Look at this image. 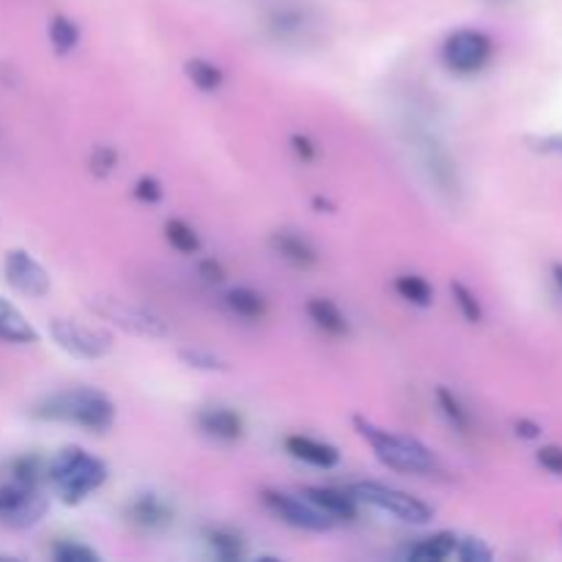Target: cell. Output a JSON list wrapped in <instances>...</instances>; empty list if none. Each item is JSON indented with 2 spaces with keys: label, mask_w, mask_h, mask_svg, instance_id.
Returning <instances> with one entry per match:
<instances>
[{
  "label": "cell",
  "mask_w": 562,
  "mask_h": 562,
  "mask_svg": "<svg viewBox=\"0 0 562 562\" xmlns=\"http://www.w3.org/2000/svg\"><path fill=\"white\" fill-rule=\"evenodd\" d=\"M305 311L307 316H311V322L316 324L322 333L333 335V338H346V335H349V318L344 316V311H340L333 300L313 296V300H307Z\"/></svg>",
  "instance_id": "ac0fdd59"
},
{
  "label": "cell",
  "mask_w": 562,
  "mask_h": 562,
  "mask_svg": "<svg viewBox=\"0 0 562 562\" xmlns=\"http://www.w3.org/2000/svg\"><path fill=\"white\" fill-rule=\"evenodd\" d=\"M206 543L220 560H241L245 558V541H241L239 532L228 530V527H209L206 530Z\"/></svg>",
  "instance_id": "cb8c5ba5"
},
{
  "label": "cell",
  "mask_w": 562,
  "mask_h": 562,
  "mask_svg": "<svg viewBox=\"0 0 562 562\" xmlns=\"http://www.w3.org/2000/svg\"><path fill=\"white\" fill-rule=\"evenodd\" d=\"M49 499L38 492V486L9 481L0 486V525L11 530H27L47 516Z\"/></svg>",
  "instance_id": "ba28073f"
},
{
  "label": "cell",
  "mask_w": 562,
  "mask_h": 562,
  "mask_svg": "<svg viewBox=\"0 0 562 562\" xmlns=\"http://www.w3.org/2000/svg\"><path fill=\"white\" fill-rule=\"evenodd\" d=\"M3 274L5 283L22 296H31V300H42L53 289V278H49L47 269L36 261L27 250L16 247V250L5 252L3 261Z\"/></svg>",
  "instance_id": "30bf717a"
},
{
  "label": "cell",
  "mask_w": 562,
  "mask_h": 562,
  "mask_svg": "<svg viewBox=\"0 0 562 562\" xmlns=\"http://www.w3.org/2000/svg\"><path fill=\"white\" fill-rule=\"evenodd\" d=\"M184 75H187V80H190L192 86L198 88V91H206V93L220 91V88H223V82H225L223 69H220L217 64H212V60H206V58H190V60H187Z\"/></svg>",
  "instance_id": "7402d4cb"
},
{
  "label": "cell",
  "mask_w": 562,
  "mask_h": 562,
  "mask_svg": "<svg viewBox=\"0 0 562 562\" xmlns=\"http://www.w3.org/2000/svg\"><path fill=\"white\" fill-rule=\"evenodd\" d=\"M261 503L267 505V510L274 516V519L294 527V530L329 532L335 527V521L329 519L327 514H322V510H318L311 499L302 497V494L296 497V494L278 492V488H263Z\"/></svg>",
  "instance_id": "9c48e42d"
},
{
  "label": "cell",
  "mask_w": 562,
  "mask_h": 562,
  "mask_svg": "<svg viewBox=\"0 0 562 562\" xmlns=\"http://www.w3.org/2000/svg\"><path fill=\"white\" fill-rule=\"evenodd\" d=\"M173 508L165 499H159L157 494H140V497L126 505V519L148 532L170 527L173 525Z\"/></svg>",
  "instance_id": "4fadbf2b"
},
{
  "label": "cell",
  "mask_w": 562,
  "mask_h": 562,
  "mask_svg": "<svg viewBox=\"0 0 562 562\" xmlns=\"http://www.w3.org/2000/svg\"><path fill=\"white\" fill-rule=\"evenodd\" d=\"M456 558L464 562H486L492 560V549H488L481 538H459Z\"/></svg>",
  "instance_id": "d6a6232c"
},
{
  "label": "cell",
  "mask_w": 562,
  "mask_h": 562,
  "mask_svg": "<svg viewBox=\"0 0 562 562\" xmlns=\"http://www.w3.org/2000/svg\"><path fill=\"white\" fill-rule=\"evenodd\" d=\"M53 560L58 562H97L99 554L91 547H82L77 541H58L53 547Z\"/></svg>",
  "instance_id": "1f68e13d"
},
{
  "label": "cell",
  "mask_w": 562,
  "mask_h": 562,
  "mask_svg": "<svg viewBox=\"0 0 562 562\" xmlns=\"http://www.w3.org/2000/svg\"><path fill=\"white\" fill-rule=\"evenodd\" d=\"M420 151H423V165H426L428 176H431L434 184L439 187V192L445 195H459L461 181L456 173V165L450 159V154L439 146L431 137H420Z\"/></svg>",
  "instance_id": "8fae6325"
},
{
  "label": "cell",
  "mask_w": 562,
  "mask_h": 562,
  "mask_svg": "<svg viewBox=\"0 0 562 562\" xmlns=\"http://www.w3.org/2000/svg\"><path fill=\"white\" fill-rule=\"evenodd\" d=\"M291 148H294V154L302 159V162H313V159L318 157L316 143H313L307 135H300V132L291 135Z\"/></svg>",
  "instance_id": "8d00e7d4"
},
{
  "label": "cell",
  "mask_w": 562,
  "mask_h": 562,
  "mask_svg": "<svg viewBox=\"0 0 562 562\" xmlns=\"http://www.w3.org/2000/svg\"><path fill=\"white\" fill-rule=\"evenodd\" d=\"M115 165H119V151L113 146H93L91 157H88V170L97 179H108L113 176Z\"/></svg>",
  "instance_id": "4dcf8cb0"
},
{
  "label": "cell",
  "mask_w": 562,
  "mask_h": 562,
  "mask_svg": "<svg viewBox=\"0 0 562 562\" xmlns=\"http://www.w3.org/2000/svg\"><path fill=\"white\" fill-rule=\"evenodd\" d=\"M269 245L283 261H289L296 269H313L318 263V250L296 231H274L269 236Z\"/></svg>",
  "instance_id": "5bb4252c"
},
{
  "label": "cell",
  "mask_w": 562,
  "mask_h": 562,
  "mask_svg": "<svg viewBox=\"0 0 562 562\" xmlns=\"http://www.w3.org/2000/svg\"><path fill=\"white\" fill-rule=\"evenodd\" d=\"M538 464L547 472H552V475L562 477V448H558V445H547V448L538 450Z\"/></svg>",
  "instance_id": "d590c367"
},
{
  "label": "cell",
  "mask_w": 562,
  "mask_h": 562,
  "mask_svg": "<svg viewBox=\"0 0 562 562\" xmlns=\"http://www.w3.org/2000/svg\"><path fill=\"white\" fill-rule=\"evenodd\" d=\"M86 305L93 316L110 322L113 327L124 329V333L137 335V338L159 340L170 335V324L159 313L148 311V307L132 305V302L115 300V296H91Z\"/></svg>",
  "instance_id": "277c9868"
},
{
  "label": "cell",
  "mask_w": 562,
  "mask_h": 562,
  "mask_svg": "<svg viewBox=\"0 0 562 562\" xmlns=\"http://www.w3.org/2000/svg\"><path fill=\"white\" fill-rule=\"evenodd\" d=\"M135 198L140 203H148V206H154V203H159L165 198V187L162 181L154 179V176H140V179L135 181Z\"/></svg>",
  "instance_id": "836d02e7"
},
{
  "label": "cell",
  "mask_w": 562,
  "mask_h": 562,
  "mask_svg": "<svg viewBox=\"0 0 562 562\" xmlns=\"http://www.w3.org/2000/svg\"><path fill=\"white\" fill-rule=\"evenodd\" d=\"M49 335H53L55 346L75 360L97 362L113 355L115 349V340L108 329L91 327V324L75 322V318H53Z\"/></svg>",
  "instance_id": "8992f818"
},
{
  "label": "cell",
  "mask_w": 562,
  "mask_h": 562,
  "mask_svg": "<svg viewBox=\"0 0 562 562\" xmlns=\"http://www.w3.org/2000/svg\"><path fill=\"white\" fill-rule=\"evenodd\" d=\"M497 3H508V0H497Z\"/></svg>",
  "instance_id": "60d3db41"
},
{
  "label": "cell",
  "mask_w": 562,
  "mask_h": 562,
  "mask_svg": "<svg viewBox=\"0 0 562 562\" xmlns=\"http://www.w3.org/2000/svg\"><path fill=\"white\" fill-rule=\"evenodd\" d=\"M198 426L203 434L220 439V442H239L245 437V420L234 409L225 406H209L198 412Z\"/></svg>",
  "instance_id": "9a60e30c"
},
{
  "label": "cell",
  "mask_w": 562,
  "mask_h": 562,
  "mask_svg": "<svg viewBox=\"0 0 562 562\" xmlns=\"http://www.w3.org/2000/svg\"><path fill=\"white\" fill-rule=\"evenodd\" d=\"M198 274L212 285L225 283V278H228V274H225V267L217 258H201V261H198Z\"/></svg>",
  "instance_id": "e575fe53"
},
{
  "label": "cell",
  "mask_w": 562,
  "mask_h": 562,
  "mask_svg": "<svg viewBox=\"0 0 562 562\" xmlns=\"http://www.w3.org/2000/svg\"><path fill=\"white\" fill-rule=\"evenodd\" d=\"M44 472V461L38 456H20V459L11 464V481L25 483V486H38Z\"/></svg>",
  "instance_id": "f546056e"
},
{
  "label": "cell",
  "mask_w": 562,
  "mask_h": 562,
  "mask_svg": "<svg viewBox=\"0 0 562 562\" xmlns=\"http://www.w3.org/2000/svg\"><path fill=\"white\" fill-rule=\"evenodd\" d=\"M33 415L47 423H66L82 431L104 434L115 423V404L108 393L97 387H71L49 393L33 406Z\"/></svg>",
  "instance_id": "6da1fadb"
},
{
  "label": "cell",
  "mask_w": 562,
  "mask_h": 562,
  "mask_svg": "<svg viewBox=\"0 0 562 562\" xmlns=\"http://www.w3.org/2000/svg\"><path fill=\"white\" fill-rule=\"evenodd\" d=\"M450 291H453V300H456V305H459L461 316H464L470 324H481L483 322V305H481V300L475 296V291L467 289V285L459 283V280H453V283H450Z\"/></svg>",
  "instance_id": "f1b7e54d"
},
{
  "label": "cell",
  "mask_w": 562,
  "mask_h": 562,
  "mask_svg": "<svg viewBox=\"0 0 562 562\" xmlns=\"http://www.w3.org/2000/svg\"><path fill=\"white\" fill-rule=\"evenodd\" d=\"M269 33H272L274 38H280V42H291V38H302L307 33V14L305 11H274L272 16H269L267 22Z\"/></svg>",
  "instance_id": "603a6c76"
},
{
  "label": "cell",
  "mask_w": 562,
  "mask_h": 562,
  "mask_svg": "<svg viewBox=\"0 0 562 562\" xmlns=\"http://www.w3.org/2000/svg\"><path fill=\"white\" fill-rule=\"evenodd\" d=\"M225 307L234 316L247 318V322H258V318L267 316V300L256 289H250V285H236V289H231L225 294Z\"/></svg>",
  "instance_id": "ffe728a7"
},
{
  "label": "cell",
  "mask_w": 562,
  "mask_h": 562,
  "mask_svg": "<svg viewBox=\"0 0 562 562\" xmlns=\"http://www.w3.org/2000/svg\"><path fill=\"white\" fill-rule=\"evenodd\" d=\"M530 143H536V146H532V148H538V151H547V154H560V157H562V135L532 137Z\"/></svg>",
  "instance_id": "74e56055"
},
{
  "label": "cell",
  "mask_w": 562,
  "mask_h": 562,
  "mask_svg": "<svg viewBox=\"0 0 562 562\" xmlns=\"http://www.w3.org/2000/svg\"><path fill=\"white\" fill-rule=\"evenodd\" d=\"M285 453L296 461L318 467V470H335L340 464V450L335 445L322 442V439L305 437V434H291L285 437Z\"/></svg>",
  "instance_id": "7c38bea8"
},
{
  "label": "cell",
  "mask_w": 562,
  "mask_h": 562,
  "mask_svg": "<svg viewBox=\"0 0 562 562\" xmlns=\"http://www.w3.org/2000/svg\"><path fill=\"white\" fill-rule=\"evenodd\" d=\"M437 404H439V409H442V415L448 417L450 426L456 428V431H461V434L472 431L470 412H467V406L461 404V398L453 393V390H448L445 384H439V387H437Z\"/></svg>",
  "instance_id": "4316f807"
},
{
  "label": "cell",
  "mask_w": 562,
  "mask_h": 562,
  "mask_svg": "<svg viewBox=\"0 0 562 562\" xmlns=\"http://www.w3.org/2000/svg\"><path fill=\"white\" fill-rule=\"evenodd\" d=\"M351 497L357 503H366L371 508L382 510V514L395 516L398 521L406 525H428L434 519V508L428 503H423L420 497L409 492H401V488L384 486V483L373 481H360L349 488Z\"/></svg>",
  "instance_id": "5b68a950"
},
{
  "label": "cell",
  "mask_w": 562,
  "mask_h": 562,
  "mask_svg": "<svg viewBox=\"0 0 562 562\" xmlns=\"http://www.w3.org/2000/svg\"><path fill=\"white\" fill-rule=\"evenodd\" d=\"M47 477L64 505H80L108 481V467L82 448H64L47 464Z\"/></svg>",
  "instance_id": "3957f363"
},
{
  "label": "cell",
  "mask_w": 562,
  "mask_h": 562,
  "mask_svg": "<svg viewBox=\"0 0 562 562\" xmlns=\"http://www.w3.org/2000/svg\"><path fill=\"white\" fill-rule=\"evenodd\" d=\"M459 538L461 536H456V532H450V530L437 532V536L423 538V541L412 543V547L404 552V558L415 560V562H445V560L456 558Z\"/></svg>",
  "instance_id": "e0dca14e"
},
{
  "label": "cell",
  "mask_w": 562,
  "mask_h": 562,
  "mask_svg": "<svg viewBox=\"0 0 562 562\" xmlns=\"http://www.w3.org/2000/svg\"><path fill=\"white\" fill-rule=\"evenodd\" d=\"M355 428L371 450L376 453V459L384 467L398 472H412V475H431L439 470V459L428 445H423L420 439L406 437V434L387 431V428H379L376 423H371L368 417H355Z\"/></svg>",
  "instance_id": "7a4b0ae2"
},
{
  "label": "cell",
  "mask_w": 562,
  "mask_h": 562,
  "mask_svg": "<svg viewBox=\"0 0 562 562\" xmlns=\"http://www.w3.org/2000/svg\"><path fill=\"white\" fill-rule=\"evenodd\" d=\"M552 274H554V283H558V289H560V294H562V263H554Z\"/></svg>",
  "instance_id": "ab89813d"
},
{
  "label": "cell",
  "mask_w": 562,
  "mask_h": 562,
  "mask_svg": "<svg viewBox=\"0 0 562 562\" xmlns=\"http://www.w3.org/2000/svg\"><path fill=\"white\" fill-rule=\"evenodd\" d=\"M516 434H519L521 439H536L538 434H541V428L530 420H516Z\"/></svg>",
  "instance_id": "f35d334b"
},
{
  "label": "cell",
  "mask_w": 562,
  "mask_h": 562,
  "mask_svg": "<svg viewBox=\"0 0 562 562\" xmlns=\"http://www.w3.org/2000/svg\"><path fill=\"white\" fill-rule=\"evenodd\" d=\"M302 497L311 499L322 514L329 519L338 521H355L357 519V499L349 492H338V488H324V486H307Z\"/></svg>",
  "instance_id": "2e32d148"
},
{
  "label": "cell",
  "mask_w": 562,
  "mask_h": 562,
  "mask_svg": "<svg viewBox=\"0 0 562 562\" xmlns=\"http://www.w3.org/2000/svg\"><path fill=\"white\" fill-rule=\"evenodd\" d=\"M179 360L184 362L187 368H195V371H203V373H228L231 371V362L225 360L223 355H217V351H209V349H198V346H192V349H179Z\"/></svg>",
  "instance_id": "83f0119b"
},
{
  "label": "cell",
  "mask_w": 562,
  "mask_h": 562,
  "mask_svg": "<svg viewBox=\"0 0 562 562\" xmlns=\"http://www.w3.org/2000/svg\"><path fill=\"white\" fill-rule=\"evenodd\" d=\"M0 340L5 344H36L38 333L27 322L20 307L11 305L5 296H0Z\"/></svg>",
  "instance_id": "d6986e66"
},
{
  "label": "cell",
  "mask_w": 562,
  "mask_h": 562,
  "mask_svg": "<svg viewBox=\"0 0 562 562\" xmlns=\"http://www.w3.org/2000/svg\"><path fill=\"white\" fill-rule=\"evenodd\" d=\"M49 44H53V53L58 58H66L69 53H75L77 44H80V27H77L75 20H69L66 14H55L49 20Z\"/></svg>",
  "instance_id": "44dd1931"
},
{
  "label": "cell",
  "mask_w": 562,
  "mask_h": 562,
  "mask_svg": "<svg viewBox=\"0 0 562 562\" xmlns=\"http://www.w3.org/2000/svg\"><path fill=\"white\" fill-rule=\"evenodd\" d=\"M439 55H442V64L453 75L470 77L492 64L494 42L488 33L477 31V27H461V31H453L445 38Z\"/></svg>",
  "instance_id": "52a82bcc"
},
{
  "label": "cell",
  "mask_w": 562,
  "mask_h": 562,
  "mask_svg": "<svg viewBox=\"0 0 562 562\" xmlns=\"http://www.w3.org/2000/svg\"><path fill=\"white\" fill-rule=\"evenodd\" d=\"M395 291L401 300H406L415 307H431L434 305V289L426 278L420 274H398L395 278Z\"/></svg>",
  "instance_id": "484cf974"
},
{
  "label": "cell",
  "mask_w": 562,
  "mask_h": 562,
  "mask_svg": "<svg viewBox=\"0 0 562 562\" xmlns=\"http://www.w3.org/2000/svg\"><path fill=\"white\" fill-rule=\"evenodd\" d=\"M165 239H168V245L173 247L176 252H181V256H195V252L201 250V236H198V231L179 217L165 223Z\"/></svg>",
  "instance_id": "d4e9b609"
}]
</instances>
